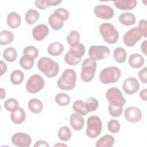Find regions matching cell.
Masks as SVG:
<instances>
[{
	"instance_id": "obj_1",
	"label": "cell",
	"mask_w": 147,
	"mask_h": 147,
	"mask_svg": "<svg viewBox=\"0 0 147 147\" xmlns=\"http://www.w3.org/2000/svg\"><path fill=\"white\" fill-rule=\"evenodd\" d=\"M37 67L39 71L49 78L55 77L59 71L58 63L48 57L40 58L37 62Z\"/></svg>"
},
{
	"instance_id": "obj_2",
	"label": "cell",
	"mask_w": 147,
	"mask_h": 147,
	"mask_svg": "<svg viewBox=\"0 0 147 147\" xmlns=\"http://www.w3.org/2000/svg\"><path fill=\"white\" fill-rule=\"evenodd\" d=\"M76 83V73L75 70L70 68L65 69L57 81V87L63 90L74 89Z\"/></svg>"
},
{
	"instance_id": "obj_3",
	"label": "cell",
	"mask_w": 147,
	"mask_h": 147,
	"mask_svg": "<svg viewBox=\"0 0 147 147\" xmlns=\"http://www.w3.org/2000/svg\"><path fill=\"white\" fill-rule=\"evenodd\" d=\"M99 31L104 41L109 44H114L118 40V32L110 23L105 22L99 26Z\"/></svg>"
},
{
	"instance_id": "obj_4",
	"label": "cell",
	"mask_w": 147,
	"mask_h": 147,
	"mask_svg": "<svg viewBox=\"0 0 147 147\" xmlns=\"http://www.w3.org/2000/svg\"><path fill=\"white\" fill-rule=\"evenodd\" d=\"M120 77V69L116 66L103 68L99 73V80L104 84L114 83L117 82Z\"/></svg>"
},
{
	"instance_id": "obj_5",
	"label": "cell",
	"mask_w": 147,
	"mask_h": 147,
	"mask_svg": "<svg viewBox=\"0 0 147 147\" xmlns=\"http://www.w3.org/2000/svg\"><path fill=\"white\" fill-rule=\"evenodd\" d=\"M96 67L97 64L95 61L90 57L84 59L81 67V79L86 83L91 82L95 76Z\"/></svg>"
},
{
	"instance_id": "obj_6",
	"label": "cell",
	"mask_w": 147,
	"mask_h": 147,
	"mask_svg": "<svg viewBox=\"0 0 147 147\" xmlns=\"http://www.w3.org/2000/svg\"><path fill=\"white\" fill-rule=\"evenodd\" d=\"M102 129V122L99 117L92 115L88 117L86 129V134L88 137L94 138L99 136L101 133Z\"/></svg>"
},
{
	"instance_id": "obj_7",
	"label": "cell",
	"mask_w": 147,
	"mask_h": 147,
	"mask_svg": "<svg viewBox=\"0 0 147 147\" xmlns=\"http://www.w3.org/2000/svg\"><path fill=\"white\" fill-rule=\"evenodd\" d=\"M45 86L44 79L38 74L30 76L26 83V89L30 94H36L40 91Z\"/></svg>"
},
{
	"instance_id": "obj_8",
	"label": "cell",
	"mask_w": 147,
	"mask_h": 147,
	"mask_svg": "<svg viewBox=\"0 0 147 147\" xmlns=\"http://www.w3.org/2000/svg\"><path fill=\"white\" fill-rule=\"evenodd\" d=\"M88 54L90 58L96 61L108 57L110 49L105 45H92L88 49Z\"/></svg>"
},
{
	"instance_id": "obj_9",
	"label": "cell",
	"mask_w": 147,
	"mask_h": 147,
	"mask_svg": "<svg viewBox=\"0 0 147 147\" xmlns=\"http://www.w3.org/2000/svg\"><path fill=\"white\" fill-rule=\"evenodd\" d=\"M106 98L109 104L123 106L126 103V99L122 93L117 87H111L106 92Z\"/></svg>"
},
{
	"instance_id": "obj_10",
	"label": "cell",
	"mask_w": 147,
	"mask_h": 147,
	"mask_svg": "<svg viewBox=\"0 0 147 147\" xmlns=\"http://www.w3.org/2000/svg\"><path fill=\"white\" fill-rule=\"evenodd\" d=\"M142 36L137 27L128 30L123 35V42L128 47H132L141 40Z\"/></svg>"
},
{
	"instance_id": "obj_11",
	"label": "cell",
	"mask_w": 147,
	"mask_h": 147,
	"mask_svg": "<svg viewBox=\"0 0 147 147\" xmlns=\"http://www.w3.org/2000/svg\"><path fill=\"white\" fill-rule=\"evenodd\" d=\"M13 145L18 147H28L32 143L31 137L25 133L18 132L13 134L11 138Z\"/></svg>"
},
{
	"instance_id": "obj_12",
	"label": "cell",
	"mask_w": 147,
	"mask_h": 147,
	"mask_svg": "<svg viewBox=\"0 0 147 147\" xmlns=\"http://www.w3.org/2000/svg\"><path fill=\"white\" fill-rule=\"evenodd\" d=\"M94 13L96 17L103 20L111 19L114 16L113 9L107 5H98L94 9Z\"/></svg>"
},
{
	"instance_id": "obj_13",
	"label": "cell",
	"mask_w": 147,
	"mask_h": 147,
	"mask_svg": "<svg viewBox=\"0 0 147 147\" xmlns=\"http://www.w3.org/2000/svg\"><path fill=\"white\" fill-rule=\"evenodd\" d=\"M124 115L126 121L131 123H137L142 118L141 110L136 106L127 107L125 110Z\"/></svg>"
},
{
	"instance_id": "obj_14",
	"label": "cell",
	"mask_w": 147,
	"mask_h": 147,
	"mask_svg": "<svg viewBox=\"0 0 147 147\" xmlns=\"http://www.w3.org/2000/svg\"><path fill=\"white\" fill-rule=\"evenodd\" d=\"M140 88V83L138 80L134 77H130L126 79L122 84L123 91L129 95L136 94Z\"/></svg>"
},
{
	"instance_id": "obj_15",
	"label": "cell",
	"mask_w": 147,
	"mask_h": 147,
	"mask_svg": "<svg viewBox=\"0 0 147 147\" xmlns=\"http://www.w3.org/2000/svg\"><path fill=\"white\" fill-rule=\"evenodd\" d=\"M49 34V28L45 24H39L34 26L32 30V35L34 39L40 41L44 40Z\"/></svg>"
},
{
	"instance_id": "obj_16",
	"label": "cell",
	"mask_w": 147,
	"mask_h": 147,
	"mask_svg": "<svg viewBox=\"0 0 147 147\" xmlns=\"http://www.w3.org/2000/svg\"><path fill=\"white\" fill-rule=\"evenodd\" d=\"M69 124L74 130H81L84 126V119L78 113H73L69 117Z\"/></svg>"
},
{
	"instance_id": "obj_17",
	"label": "cell",
	"mask_w": 147,
	"mask_h": 147,
	"mask_svg": "<svg viewBox=\"0 0 147 147\" xmlns=\"http://www.w3.org/2000/svg\"><path fill=\"white\" fill-rule=\"evenodd\" d=\"M10 119L14 124H21L26 119V113L22 108L18 107L11 112Z\"/></svg>"
},
{
	"instance_id": "obj_18",
	"label": "cell",
	"mask_w": 147,
	"mask_h": 147,
	"mask_svg": "<svg viewBox=\"0 0 147 147\" xmlns=\"http://www.w3.org/2000/svg\"><path fill=\"white\" fill-rule=\"evenodd\" d=\"M84 45L79 42H76L70 45L69 53L74 57L77 59H81L85 53Z\"/></svg>"
},
{
	"instance_id": "obj_19",
	"label": "cell",
	"mask_w": 147,
	"mask_h": 147,
	"mask_svg": "<svg viewBox=\"0 0 147 147\" xmlns=\"http://www.w3.org/2000/svg\"><path fill=\"white\" fill-rule=\"evenodd\" d=\"M113 2L117 8L122 10H132L136 7L137 3L136 0H119Z\"/></svg>"
},
{
	"instance_id": "obj_20",
	"label": "cell",
	"mask_w": 147,
	"mask_h": 147,
	"mask_svg": "<svg viewBox=\"0 0 147 147\" xmlns=\"http://www.w3.org/2000/svg\"><path fill=\"white\" fill-rule=\"evenodd\" d=\"M145 60L144 57L139 53L131 54L128 60L129 65L133 68L139 69L144 64Z\"/></svg>"
},
{
	"instance_id": "obj_21",
	"label": "cell",
	"mask_w": 147,
	"mask_h": 147,
	"mask_svg": "<svg viewBox=\"0 0 147 147\" xmlns=\"http://www.w3.org/2000/svg\"><path fill=\"white\" fill-rule=\"evenodd\" d=\"M6 22L7 25L11 29H17L21 24V18L20 15L14 11L9 13L7 15Z\"/></svg>"
},
{
	"instance_id": "obj_22",
	"label": "cell",
	"mask_w": 147,
	"mask_h": 147,
	"mask_svg": "<svg viewBox=\"0 0 147 147\" xmlns=\"http://www.w3.org/2000/svg\"><path fill=\"white\" fill-rule=\"evenodd\" d=\"M119 22L125 26H131L136 22V16L132 13L126 12L121 13L118 18Z\"/></svg>"
},
{
	"instance_id": "obj_23",
	"label": "cell",
	"mask_w": 147,
	"mask_h": 147,
	"mask_svg": "<svg viewBox=\"0 0 147 147\" xmlns=\"http://www.w3.org/2000/svg\"><path fill=\"white\" fill-rule=\"evenodd\" d=\"M48 22L52 29L57 30L63 28L64 21L60 17L53 13L48 17Z\"/></svg>"
},
{
	"instance_id": "obj_24",
	"label": "cell",
	"mask_w": 147,
	"mask_h": 147,
	"mask_svg": "<svg viewBox=\"0 0 147 147\" xmlns=\"http://www.w3.org/2000/svg\"><path fill=\"white\" fill-rule=\"evenodd\" d=\"M64 51V46L60 42H54L51 43L48 48L47 52L48 54L53 56H58Z\"/></svg>"
},
{
	"instance_id": "obj_25",
	"label": "cell",
	"mask_w": 147,
	"mask_h": 147,
	"mask_svg": "<svg viewBox=\"0 0 147 147\" xmlns=\"http://www.w3.org/2000/svg\"><path fill=\"white\" fill-rule=\"evenodd\" d=\"M115 142L114 137L110 134H106L100 138L96 142V147H111Z\"/></svg>"
},
{
	"instance_id": "obj_26",
	"label": "cell",
	"mask_w": 147,
	"mask_h": 147,
	"mask_svg": "<svg viewBox=\"0 0 147 147\" xmlns=\"http://www.w3.org/2000/svg\"><path fill=\"white\" fill-rule=\"evenodd\" d=\"M29 110L34 114H38L41 112L43 108L42 102L37 98L30 99L28 103Z\"/></svg>"
},
{
	"instance_id": "obj_27",
	"label": "cell",
	"mask_w": 147,
	"mask_h": 147,
	"mask_svg": "<svg viewBox=\"0 0 147 147\" xmlns=\"http://www.w3.org/2000/svg\"><path fill=\"white\" fill-rule=\"evenodd\" d=\"M40 14L38 11L34 9L28 10L25 15V19L26 23L29 25L35 24L39 19Z\"/></svg>"
},
{
	"instance_id": "obj_28",
	"label": "cell",
	"mask_w": 147,
	"mask_h": 147,
	"mask_svg": "<svg viewBox=\"0 0 147 147\" xmlns=\"http://www.w3.org/2000/svg\"><path fill=\"white\" fill-rule=\"evenodd\" d=\"M24 73L20 69H16L10 74V82L14 85H20L24 81Z\"/></svg>"
},
{
	"instance_id": "obj_29",
	"label": "cell",
	"mask_w": 147,
	"mask_h": 147,
	"mask_svg": "<svg viewBox=\"0 0 147 147\" xmlns=\"http://www.w3.org/2000/svg\"><path fill=\"white\" fill-rule=\"evenodd\" d=\"M14 40L13 33L7 30H2L0 33V44L6 45L12 42Z\"/></svg>"
},
{
	"instance_id": "obj_30",
	"label": "cell",
	"mask_w": 147,
	"mask_h": 147,
	"mask_svg": "<svg viewBox=\"0 0 147 147\" xmlns=\"http://www.w3.org/2000/svg\"><path fill=\"white\" fill-rule=\"evenodd\" d=\"M113 56L115 60L118 63H123L125 61L127 57L126 50L122 47L116 48L113 52Z\"/></svg>"
},
{
	"instance_id": "obj_31",
	"label": "cell",
	"mask_w": 147,
	"mask_h": 147,
	"mask_svg": "<svg viewBox=\"0 0 147 147\" xmlns=\"http://www.w3.org/2000/svg\"><path fill=\"white\" fill-rule=\"evenodd\" d=\"M57 136L60 140L63 141H68L72 137V131L68 126H63L59 129Z\"/></svg>"
},
{
	"instance_id": "obj_32",
	"label": "cell",
	"mask_w": 147,
	"mask_h": 147,
	"mask_svg": "<svg viewBox=\"0 0 147 147\" xmlns=\"http://www.w3.org/2000/svg\"><path fill=\"white\" fill-rule=\"evenodd\" d=\"M3 57L6 61L12 63L14 61L17 57V52L15 48L8 47L3 51Z\"/></svg>"
},
{
	"instance_id": "obj_33",
	"label": "cell",
	"mask_w": 147,
	"mask_h": 147,
	"mask_svg": "<svg viewBox=\"0 0 147 147\" xmlns=\"http://www.w3.org/2000/svg\"><path fill=\"white\" fill-rule=\"evenodd\" d=\"M73 110L81 115L85 116L88 113L84 102L82 100H77L75 101L72 105Z\"/></svg>"
},
{
	"instance_id": "obj_34",
	"label": "cell",
	"mask_w": 147,
	"mask_h": 147,
	"mask_svg": "<svg viewBox=\"0 0 147 147\" xmlns=\"http://www.w3.org/2000/svg\"><path fill=\"white\" fill-rule=\"evenodd\" d=\"M55 100L60 106H66L70 103L71 98L67 94L59 93L55 96Z\"/></svg>"
},
{
	"instance_id": "obj_35",
	"label": "cell",
	"mask_w": 147,
	"mask_h": 147,
	"mask_svg": "<svg viewBox=\"0 0 147 147\" xmlns=\"http://www.w3.org/2000/svg\"><path fill=\"white\" fill-rule=\"evenodd\" d=\"M20 66L25 70H29L33 68L34 65V59L26 56H22L19 61Z\"/></svg>"
},
{
	"instance_id": "obj_36",
	"label": "cell",
	"mask_w": 147,
	"mask_h": 147,
	"mask_svg": "<svg viewBox=\"0 0 147 147\" xmlns=\"http://www.w3.org/2000/svg\"><path fill=\"white\" fill-rule=\"evenodd\" d=\"M84 103H85L86 109L88 112H92V111H95L99 106V103L98 100L93 97L88 98L86 100Z\"/></svg>"
},
{
	"instance_id": "obj_37",
	"label": "cell",
	"mask_w": 147,
	"mask_h": 147,
	"mask_svg": "<svg viewBox=\"0 0 147 147\" xmlns=\"http://www.w3.org/2000/svg\"><path fill=\"white\" fill-rule=\"evenodd\" d=\"M38 49L34 46L29 45L26 47L23 51V54L24 56H28L32 59H36L38 55Z\"/></svg>"
},
{
	"instance_id": "obj_38",
	"label": "cell",
	"mask_w": 147,
	"mask_h": 147,
	"mask_svg": "<svg viewBox=\"0 0 147 147\" xmlns=\"http://www.w3.org/2000/svg\"><path fill=\"white\" fill-rule=\"evenodd\" d=\"M108 110L111 116L113 117H118L121 116L123 113V106L109 104Z\"/></svg>"
},
{
	"instance_id": "obj_39",
	"label": "cell",
	"mask_w": 147,
	"mask_h": 147,
	"mask_svg": "<svg viewBox=\"0 0 147 147\" xmlns=\"http://www.w3.org/2000/svg\"><path fill=\"white\" fill-rule=\"evenodd\" d=\"M80 36L79 33L77 30H71L67 35L66 40L67 44L69 45H72L76 42H79Z\"/></svg>"
},
{
	"instance_id": "obj_40",
	"label": "cell",
	"mask_w": 147,
	"mask_h": 147,
	"mask_svg": "<svg viewBox=\"0 0 147 147\" xmlns=\"http://www.w3.org/2000/svg\"><path fill=\"white\" fill-rule=\"evenodd\" d=\"M19 105V102L16 99L14 98L7 99L4 102V107L6 109V110H7L8 111L11 112L20 107Z\"/></svg>"
},
{
	"instance_id": "obj_41",
	"label": "cell",
	"mask_w": 147,
	"mask_h": 147,
	"mask_svg": "<svg viewBox=\"0 0 147 147\" xmlns=\"http://www.w3.org/2000/svg\"><path fill=\"white\" fill-rule=\"evenodd\" d=\"M121 128V125L117 119H112L110 120L107 123L108 130L112 133H118Z\"/></svg>"
},
{
	"instance_id": "obj_42",
	"label": "cell",
	"mask_w": 147,
	"mask_h": 147,
	"mask_svg": "<svg viewBox=\"0 0 147 147\" xmlns=\"http://www.w3.org/2000/svg\"><path fill=\"white\" fill-rule=\"evenodd\" d=\"M64 59L65 63L69 65H76L81 61V59H77L74 57L69 53V52L65 53Z\"/></svg>"
},
{
	"instance_id": "obj_43",
	"label": "cell",
	"mask_w": 147,
	"mask_h": 147,
	"mask_svg": "<svg viewBox=\"0 0 147 147\" xmlns=\"http://www.w3.org/2000/svg\"><path fill=\"white\" fill-rule=\"evenodd\" d=\"M53 13L60 17L64 21L67 20L69 17V13L68 10L65 8H57L54 10Z\"/></svg>"
},
{
	"instance_id": "obj_44",
	"label": "cell",
	"mask_w": 147,
	"mask_h": 147,
	"mask_svg": "<svg viewBox=\"0 0 147 147\" xmlns=\"http://www.w3.org/2000/svg\"><path fill=\"white\" fill-rule=\"evenodd\" d=\"M138 30L140 31L141 36L144 38L147 37V22L145 19H142L139 21L138 26L137 27Z\"/></svg>"
},
{
	"instance_id": "obj_45",
	"label": "cell",
	"mask_w": 147,
	"mask_h": 147,
	"mask_svg": "<svg viewBox=\"0 0 147 147\" xmlns=\"http://www.w3.org/2000/svg\"><path fill=\"white\" fill-rule=\"evenodd\" d=\"M138 78L141 80V82L144 84H146L147 83V67H145L142 69H141L138 74Z\"/></svg>"
},
{
	"instance_id": "obj_46",
	"label": "cell",
	"mask_w": 147,
	"mask_h": 147,
	"mask_svg": "<svg viewBox=\"0 0 147 147\" xmlns=\"http://www.w3.org/2000/svg\"><path fill=\"white\" fill-rule=\"evenodd\" d=\"M34 3L36 6L41 10L47 9L49 6L47 0H36L35 1Z\"/></svg>"
},
{
	"instance_id": "obj_47",
	"label": "cell",
	"mask_w": 147,
	"mask_h": 147,
	"mask_svg": "<svg viewBox=\"0 0 147 147\" xmlns=\"http://www.w3.org/2000/svg\"><path fill=\"white\" fill-rule=\"evenodd\" d=\"M34 147H36V146H44V147H49V144H48V142L44 140H38L36 142L35 144L34 145Z\"/></svg>"
},
{
	"instance_id": "obj_48",
	"label": "cell",
	"mask_w": 147,
	"mask_h": 147,
	"mask_svg": "<svg viewBox=\"0 0 147 147\" xmlns=\"http://www.w3.org/2000/svg\"><path fill=\"white\" fill-rule=\"evenodd\" d=\"M0 66H1V76H2L7 71V64L3 60H1Z\"/></svg>"
},
{
	"instance_id": "obj_49",
	"label": "cell",
	"mask_w": 147,
	"mask_h": 147,
	"mask_svg": "<svg viewBox=\"0 0 147 147\" xmlns=\"http://www.w3.org/2000/svg\"><path fill=\"white\" fill-rule=\"evenodd\" d=\"M47 2H48L49 6H57V5H59L60 3H61L62 2V1H61V0H47Z\"/></svg>"
},
{
	"instance_id": "obj_50",
	"label": "cell",
	"mask_w": 147,
	"mask_h": 147,
	"mask_svg": "<svg viewBox=\"0 0 147 147\" xmlns=\"http://www.w3.org/2000/svg\"><path fill=\"white\" fill-rule=\"evenodd\" d=\"M146 93H147V90H146V88L142 90L140 92V98L145 102L146 101V97H147L146 96Z\"/></svg>"
},
{
	"instance_id": "obj_51",
	"label": "cell",
	"mask_w": 147,
	"mask_h": 147,
	"mask_svg": "<svg viewBox=\"0 0 147 147\" xmlns=\"http://www.w3.org/2000/svg\"><path fill=\"white\" fill-rule=\"evenodd\" d=\"M146 44H147V41L145 40L141 45V51L145 56H146Z\"/></svg>"
},
{
	"instance_id": "obj_52",
	"label": "cell",
	"mask_w": 147,
	"mask_h": 147,
	"mask_svg": "<svg viewBox=\"0 0 147 147\" xmlns=\"http://www.w3.org/2000/svg\"><path fill=\"white\" fill-rule=\"evenodd\" d=\"M6 96V92L5 90L3 88H1V99H3Z\"/></svg>"
},
{
	"instance_id": "obj_53",
	"label": "cell",
	"mask_w": 147,
	"mask_h": 147,
	"mask_svg": "<svg viewBox=\"0 0 147 147\" xmlns=\"http://www.w3.org/2000/svg\"><path fill=\"white\" fill-rule=\"evenodd\" d=\"M67 146V145H65V144H55V145H54V146Z\"/></svg>"
}]
</instances>
